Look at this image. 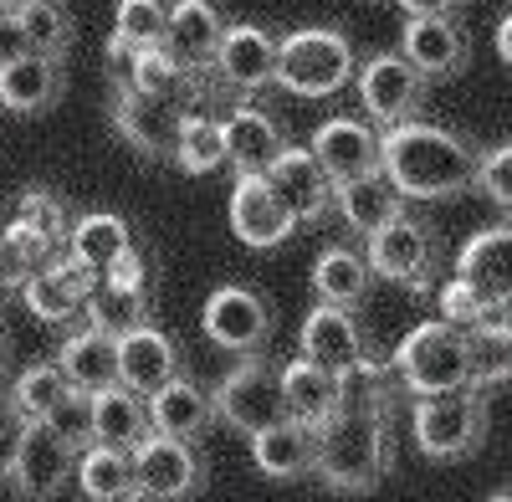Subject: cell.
<instances>
[{"mask_svg":"<svg viewBox=\"0 0 512 502\" xmlns=\"http://www.w3.org/2000/svg\"><path fill=\"white\" fill-rule=\"evenodd\" d=\"M113 502H164V497H154V492H144V487H134V492H123V497H113Z\"/></svg>","mask_w":512,"mask_h":502,"instance_id":"816d5d0a","label":"cell"},{"mask_svg":"<svg viewBox=\"0 0 512 502\" xmlns=\"http://www.w3.org/2000/svg\"><path fill=\"white\" fill-rule=\"evenodd\" d=\"M359 72L354 41L333 26H303L287 31L277 47V88L297 93V98H333L344 93Z\"/></svg>","mask_w":512,"mask_h":502,"instance_id":"277c9868","label":"cell"},{"mask_svg":"<svg viewBox=\"0 0 512 502\" xmlns=\"http://www.w3.org/2000/svg\"><path fill=\"white\" fill-rule=\"evenodd\" d=\"M364 251H369L374 277L400 282L405 292L436 287V282H441V267H446V246H441L436 221L415 216L410 205H405V211H400L390 226H379V231L364 241Z\"/></svg>","mask_w":512,"mask_h":502,"instance_id":"5b68a950","label":"cell"},{"mask_svg":"<svg viewBox=\"0 0 512 502\" xmlns=\"http://www.w3.org/2000/svg\"><path fill=\"white\" fill-rule=\"evenodd\" d=\"M98 282H103L98 272H88L82 262H72L67 251H57L52 262H41V267L21 282V303H26L31 318H41V323H72Z\"/></svg>","mask_w":512,"mask_h":502,"instance_id":"e0dca14e","label":"cell"},{"mask_svg":"<svg viewBox=\"0 0 512 502\" xmlns=\"http://www.w3.org/2000/svg\"><path fill=\"white\" fill-rule=\"evenodd\" d=\"M477 190L497 205V211L512 221V139L482 154V170H477Z\"/></svg>","mask_w":512,"mask_h":502,"instance_id":"7bdbcfd3","label":"cell"},{"mask_svg":"<svg viewBox=\"0 0 512 502\" xmlns=\"http://www.w3.org/2000/svg\"><path fill=\"white\" fill-rule=\"evenodd\" d=\"M226 211H231L236 241L251 246V251H277V246H287V236L297 231V216L282 205V195L272 190L267 175H236Z\"/></svg>","mask_w":512,"mask_h":502,"instance_id":"4fadbf2b","label":"cell"},{"mask_svg":"<svg viewBox=\"0 0 512 502\" xmlns=\"http://www.w3.org/2000/svg\"><path fill=\"white\" fill-rule=\"evenodd\" d=\"M67 257L72 262H82L88 272H108L123 251H134V226H128L123 216H113V211H88V216H77L72 221V231H67Z\"/></svg>","mask_w":512,"mask_h":502,"instance_id":"1f68e13d","label":"cell"},{"mask_svg":"<svg viewBox=\"0 0 512 502\" xmlns=\"http://www.w3.org/2000/svg\"><path fill=\"white\" fill-rule=\"evenodd\" d=\"M200 77H205V72H200ZM123 88L149 93V98H169V103H185V93L195 88V72L159 41V47H139V52H134V72H128Z\"/></svg>","mask_w":512,"mask_h":502,"instance_id":"d590c367","label":"cell"},{"mask_svg":"<svg viewBox=\"0 0 512 502\" xmlns=\"http://www.w3.org/2000/svg\"><path fill=\"white\" fill-rule=\"evenodd\" d=\"M492 47H497V57H502V62L512 67V11H507V16L497 21V31H492Z\"/></svg>","mask_w":512,"mask_h":502,"instance_id":"f907efd6","label":"cell"},{"mask_svg":"<svg viewBox=\"0 0 512 502\" xmlns=\"http://www.w3.org/2000/svg\"><path fill=\"white\" fill-rule=\"evenodd\" d=\"M62 88H67V72H62L57 57L26 52V57L0 67V108L16 113V118H36V113L57 108Z\"/></svg>","mask_w":512,"mask_h":502,"instance_id":"d4e9b609","label":"cell"},{"mask_svg":"<svg viewBox=\"0 0 512 502\" xmlns=\"http://www.w3.org/2000/svg\"><path fill=\"white\" fill-rule=\"evenodd\" d=\"M482 149L441 123H395L384 129V175L405 200H451L477 190Z\"/></svg>","mask_w":512,"mask_h":502,"instance_id":"6da1fadb","label":"cell"},{"mask_svg":"<svg viewBox=\"0 0 512 502\" xmlns=\"http://www.w3.org/2000/svg\"><path fill=\"white\" fill-rule=\"evenodd\" d=\"M41 262H52V246L41 241L36 231H26L21 221H11L6 231H0V287H16L41 267Z\"/></svg>","mask_w":512,"mask_h":502,"instance_id":"60d3db41","label":"cell"},{"mask_svg":"<svg viewBox=\"0 0 512 502\" xmlns=\"http://www.w3.org/2000/svg\"><path fill=\"white\" fill-rule=\"evenodd\" d=\"M6 421H11V395H0V431H6Z\"/></svg>","mask_w":512,"mask_h":502,"instance_id":"f5cc1de1","label":"cell"},{"mask_svg":"<svg viewBox=\"0 0 512 502\" xmlns=\"http://www.w3.org/2000/svg\"><path fill=\"white\" fill-rule=\"evenodd\" d=\"M456 277L477 287V298L492 313H512V221L482 226L456 251Z\"/></svg>","mask_w":512,"mask_h":502,"instance_id":"5bb4252c","label":"cell"},{"mask_svg":"<svg viewBox=\"0 0 512 502\" xmlns=\"http://www.w3.org/2000/svg\"><path fill=\"white\" fill-rule=\"evenodd\" d=\"M487 502H512V492H492V497H487Z\"/></svg>","mask_w":512,"mask_h":502,"instance_id":"11a10c76","label":"cell"},{"mask_svg":"<svg viewBox=\"0 0 512 502\" xmlns=\"http://www.w3.org/2000/svg\"><path fill=\"white\" fill-rule=\"evenodd\" d=\"M395 436H390V400L369 395L349 400L333 421L318 431V467L313 477L333 492H374L390 477Z\"/></svg>","mask_w":512,"mask_h":502,"instance_id":"7a4b0ae2","label":"cell"},{"mask_svg":"<svg viewBox=\"0 0 512 502\" xmlns=\"http://www.w3.org/2000/svg\"><path fill=\"white\" fill-rule=\"evenodd\" d=\"M466 339H472V385L482 395L512 385V313H492L487 323L466 328Z\"/></svg>","mask_w":512,"mask_h":502,"instance_id":"e575fe53","label":"cell"},{"mask_svg":"<svg viewBox=\"0 0 512 502\" xmlns=\"http://www.w3.org/2000/svg\"><path fill=\"white\" fill-rule=\"evenodd\" d=\"M0 11H21V0H0Z\"/></svg>","mask_w":512,"mask_h":502,"instance_id":"db71d44e","label":"cell"},{"mask_svg":"<svg viewBox=\"0 0 512 502\" xmlns=\"http://www.w3.org/2000/svg\"><path fill=\"white\" fill-rule=\"evenodd\" d=\"M180 374H185V354H180V344L169 339L164 328L144 323V328H134V333L118 339V385L139 390L144 400L154 390H164L169 380H180Z\"/></svg>","mask_w":512,"mask_h":502,"instance_id":"44dd1931","label":"cell"},{"mask_svg":"<svg viewBox=\"0 0 512 502\" xmlns=\"http://www.w3.org/2000/svg\"><path fill=\"white\" fill-rule=\"evenodd\" d=\"M441 318L456 323V328H477V323L492 318V308L477 298V287H466L461 277H451V282H441Z\"/></svg>","mask_w":512,"mask_h":502,"instance_id":"f6af8a7d","label":"cell"},{"mask_svg":"<svg viewBox=\"0 0 512 502\" xmlns=\"http://www.w3.org/2000/svg\"><path fill=\"white\" fill-rule=\"evenodd\" d=\"M226 16L216 0H175L169 6V31H164V47L175 52L195 77L216 67V52H221V36H226Z\"/></svg>","mask_w":512,"mask_h":502,"instance_id":"603a6c76","label":"cell"},{"mask_svg":"<svg viewBox=\"0 0 512 502\" xmlns=\"http://www.w3.org/2000/svg\"><path fill=\"white\" fill-rule=\"evenodd\" d=\"M134 52H139V47H128V41H123L118 31L108 36V52H103V67H108V77L118 82V88H123V82H128V72H134Z\"/></svg>","mask_w":512,"mask_h":502,"instance_id":"c3c4849f","label":"cell"},{"mask_svg":"<svg viewBox=\"0 0 512 502\" xmlns=\"http://www.w3.org/2000/svg\"><path fill=\"white\" fill-rule=\"evenodd\" d=\"M405 16H456L461 0H395Z\"/></svg>","mask_w":512,"mask_h":502,"instance_id":"681fc988","label":"cell"},{"mask_svg":"<svg viewBox=\"0 0 512 502\" xmlns=\"http://www.w3.org/2000/svg\"><path fill=\"white\" fill-rule=\"evenodd\" d=\"M113 31L128 41V47H159L164 31H169V6L164 0H118Z\"/></svg>","mask_w":512,"mask_h":502,"instance_id":"b9f144b4","label":"cell"},{"mask_svg":"<svg viewBox=\"0 0 512 502\" xmlns=\"http://www.w3.org/2000/svg\"><path fill=\"white\" fill-rule=\"evenodd\" d=\"M82 318H88V328H103V333H113V339H123V333L154 323V298L139 292V287H118V282L103 277L88 292V303H82Z\"/></svg>","mask_w":512,"mask_h":502,"instance_id":"836d02e7","label":"cell"},{"mask_svg":"<svg viewBox=\"0 0 512 502\" xmlns=\"http://www.w3.org/2000/svg\"><path fill=\"white\" fill-rule=\"evenodd\" d=\"M333 211L344 216V226L354 231V236H374L379 226H390L400 211H405V195L390 185V175H359V180H344L338 185V195H333Z\"/></svg>","mask_w":512,"mask_h":502,"instance_id":"f1b7e54d","label":"cell"},{"mask_svg":"<svg viewBox=\"0 0 512 502\" xmlns=\"http://www.w3.org/2000/svg\"><path fill=\"white\" fill-rule=\"evenodd\" d=\"M0 369H6V333H0Z\"/></svg>","mask_w":512,"mask_h":502,"instance_id":"9f6ffc18","label":"cell"},{"mask_svg":"<svg viewBox=\"0 0 512 502\" xmlns=\"http://www.w3.org/2000/svg\"><path fill=\"white\" fill-rule=\"evenodd\" d=\"M77 456L82 451L67 436H57L52 421H21L0 477L21 502H52L67 482H77Z\"/></svg>","mask_w":512,"mask_h":502,"instance_id":"52a82bcc","label":"cell"},{"mask_svg":"<svg viewBox=\"0 0 512 502\" xmlns=\"http://www.w3.org/2000/svg\"><path fill=\"white\" fill-rule=\"evenodd\" d=\"M200 328L205 339L236 354V359H251L272 344V303L262 298L256 287H241V282H226L205 298V313H200Z\"/></svg>","mask_w":512,"mask_h":502,"instance_id":"9c48e42d","label":"cell"},{"mask_svg":"<svg viewBox=\"0 0 512 502\" xmlns=\"http://www.w3.org/2000/svg\"><path fill=\"white\" fill-rule=\"evenodd\" d=\"M210 395H216L221 426H231L236 436H256V431H267L292 415L287 390H282V364H267L262 354L241 359Z\"/></svg>","mask_w":512,"mask_h":502,"instance_id":"ba28073f","label":"cell"},{"mask_svg":"<svg viewBox=\"0 0 512 502\" xmlns=\"http://www.w3.org/2000/svg\"><path fill=\"white\" fill-rule=\"evenodd\" d=\"M251 462H256V472L272 477V482L313 477V467H318V431L287 415V421H277V426L251 436Z\"/></svg>","mask_w":512,"mask_h":502,"instance_id":"484cf974","label":"cell"},{"mask_svg":"<svg viewBox=\"0 0 512 502\" xmlns=\"http://www.w3.org/2000/svg\"><path fill=\"white\" fill-rule=\"evenodd\" d=\"M272 190L282 195V205L297 216V226H318L328 211H333V195H338V180L323 170V159L313 149H297L287 144L277 154V164L267 170Z\"/></svg>","mask_w":512,"mask_h":502,"instance_id":"2e32d148","label":"cell"},{"mask_svg":"<svg viewBox=\"0 0 512 502\" xmlns=\"http://www.w3.org/2000/svg\"><path fill=\"white\" fill-rule=\"evenodd\" d=\"M395 380L410 395H456V390H477L472 385V339L466 328L446 318H425L415 323L390 354Z\"/></svg>","mask_w":512,"mask_h":502,"instance_id":"3957f363","label":"cell"},{"mask_svg":"<svg viewBox=\"0 0 512 502\" xmlns=\"http://www.w3.org/2000/svg\"><path fill=\"white\" fill-rule=\"evenodd\" d=\"M221 123H226V154H231L236 175H267L277 164V154L287 149V134H282L277 113L256 108V103H236Z\"/></svg>","mask_w":512,"mask_h":502,"instance_id":"cb8c5ba5","label":"cell"},{"mask_svg":"<svg viewBox=\"0 0 512 502\" xmlns=\"http://www.w3.org/2000/svg\"><path fill=\"white\" fill-rule=\"evenodd\" d=\"M297 344H303V359L323 364V369H338L349 374V380H359V374H379L374 364V344L369 333L359 323L354 308H333V303H318L308 318H303V333H297Z\"/></svg>","mask_w":512,"mask_h":502,"instance_id":"30bf717a","label":"cell"},{"mask_svg":"<svg viewBox=\"0 0 512 502\" xmlns=\"http://www.w3.org/2000/svg\"><path fill=\"white\" fill-rule=\"evenodd\" d=\"M134 482L164 502H185L205 487V456L195 451V441L180 436H159L149 431L134 446Z\"/></svg>","mask_w":512,"mask_h":502,"instance_id":"7c38bea8","label":"cell"},{"mask_svg":"<svg viewBox=\"0 0 512 502\" xmlns=\"http://www.w3.org/2000/svg\"><path fill=\"white\" fill-rule=\"evenodd\" d=\"M221 415H216V395L200 390L195 380H169L164 390L149 395V426L159 436H180V441H200L210 426H216Z\"/></svg>","mask_w":512,"mask_h":502,"instance_id":"4316f807","label":"cell"},{"mask_svg":"<svg viewBox=\"0 0 512 502\" xmlns=\"http://www.w3.org/2000/svg\"><path fill=\"white\" fill-rule=\"evenodd\" d=\"M282 390H287L292 421H303V426L323 431L333 415L349 405V374L323 369V364H313V359L297 354L292 364H282Z\"/></svg>","mask_w":512,"mask_h":502,"instance_id":"7402d4cb","label":"cell"},{"mask_svg":"<svg viewBox=\"0 0 512 502\" xmlns=\"http://www.w3.org/2000/svg\"><path fill=\"white\" fill-rule=\"evenodd\" d=\"M47 421H52V431H57V436H67L77 451H88V446H93V400L82 395V390H72V395L47 415Z\"/></svg>","mask_w":512,"mask_h":502,"instance_id":"ee69618b","label":"cell"},{"mask_svg":"<svg viewBox=\"0 0 512 502\" xmlns=\"http://www.w3.org/2000/svg\"><path fill=\"white\" fill-rule=\"evenodd\" d=\"M67 395H72V385H67V374H62L57 359L26 364L16 374V385H11V415H16V421H47Z\"/></svg>","mask_w":512,"mask_h":502,"instance_id":"74e56055","label":"cell"},{"mask_svg":"<svg viewBox=\"0 0 512 502\" xmlns=\"http://www.w3.org/2000/svg\"><path fill=\"white\" fill-rule=\"evenodd\" d=\"M180 118L185 108L180 103H169V98H149V93H134V88H123L113 98V129L118 139L144 154V159H175V139H180Z\"/></svg>","mask_w":512,"mask_h":502,"instance_id":"d6986e66","label":"cell"},{"mask_svg":"<svg viewBox=\"0 0 512 502\" xmlns=\"http://www.w3.org/2000/svg\"><path fill=\"white\" fill-rule=\"evenodd\" d=\"M318 303H333V308H359L369 298V282H374V267H369V251L359 246H323L318 262L308 272Z\"/></svg>","mask_w":512,"mask_h":502,"instance_id":"4dcf8cb0","label":"cell"},{"mask_svg":"<svg viewBox=\"0 0 512 502\" xmlns=\"http://www.w3.org/2000/svg\"><path fill=\"white\" fill-rule=\"evenodd\" d=\"M400 52L431 82H446V77H461L466 62H472V36H466L456 16H405Z\"/></svg>","mask_w":512,"mask_h":502,"instance_id":"ffe728a7","label":"cell"},{"mask_svg":"<svg viewBox=\"0 0 512 502\" xmlns=\"http://www.w3.org/2000/svg\"><path fill=\"white\" fill-rule=\"evenodd\" d=\"M16 221L26 226V231H36L41 241H47L52 246V257H57V251L67 246V231H72V211H67V200L62 195H52V190H21L16 195Z\"/></svg>","mask_w":512,"mask_h":502,"instance_id":"ab89813d","label":"cell"},{"mask_svg":"<svg viewBox=\"0 0 512 502\" xmlns=\"http://www.w3.org/2000/svg\"><path fill=\"white\" fill-rule=\"evenodd\" d=\"M93 400V446H113V451H134L154 426H149V400L128 385H108Z\"/></svg>","mask_w":512,"mask_h":502,"instance_id":"f546056e","label":"cell"},{"mask_svg":"<svg viewBox=\"0 0 512 502\" xmlns=\"http://www.w3.org/2000/svg\"><path fill=\"white\" fill-rule=\"evenodd\" d=\"M175 164H180L185 175H221V170H231L226 123L210 113V108H185L180 139H175Z\"/></svg>","mask_w":512,"mask_h":502,"instance_id":"d6a6232c","label":"cell"},{"mask_svg":"<svg viewBox=\"0 0 512 502\" xmlns=\"http://www.w3.org/2000/svg\"><path fill=\"white\" fill-rule=\"evenodd\" d=\"M77 487L88 502H113L123 492H134V451H113V446H88L77 456Z\"/></svg>","mask_w":512,"mask_h":502,"instance_id":"8d00e7d4","label":"cell"},{"mask_svg":"<svg viewBox=\"0 0 512 502\" xmlns=\"http://www.w3.org/2000/svg\"><path fill=\"white\" fill-rule=\"evenodd\" d=\"M410 436L415 451L431 462H461L487 436V395L456 390V395H415L410 405Z\"/></svg>","mask_w":512,"mask_h":502,"instance_id":"8992f818","label":"cell"},{"mask_svg":"<svg viewBox=\"0 0 512 502\" xmlns=\"http://www.w3.org/2000/svg\"><path fill=\"white\" fill-rule=\"evenodd\" d=\"M354 88H359L364 113H369L374 123H384V129H395V123H410V118L420 113L431 77H425L405 52H379V57L359 62Z\"/></svg>","mask_w":512,"mask_h":502,"instance_id":"8fae6325","label":"cell"},{"mask_svg":"<svg viewBox=\"0 0 512 502\" xmlns=\"http://www.w3.org/2000/svg\"><path fill=\"white\" fill-rule=\"evenodd\" d=\"M26 52H31V41H26L16 11H0V67L16 62V57H26Z\"/></svg>","mask_w":512,"mask_h":502,"instance_id":"7dc6e473","label":"cell"},{"mask_svg":"<svg viewBox=\"0 0 512 502\" xmlns=\"http://www.w3.org/2000/svg\"><path fill=\"white\" fill-rule=\"evenodd\" d=\"M57 364H62L72 390L98 395V390L118 385V339H113V333H103V328H77V333H67V339H62Z\"/></svg>","mask_w":512,"mask_h":502,"instance_id":"83f0119b","label":"cell"},{"mask_svg":"<svg viewBox=\"0 0 512 502\" xmlns=\"http://www.w3.org/2000/svg\"><path fill=\"white\" fill-rule=\"evenodd\" d=\"M308 149L323 159V170H328L338 185L384 170V134L374 129V123L349 118V113L323 118L318 129H313V144H308Z\"/></svg>","mask_w":512,"mask_h":502,"instance_id":"9a60e30c","label":"cell"},{"mask_svg":"<svg viewBox=\"0 0 512 502\" xmlns=\"http://www.w3.org/2000/svg\"><path fill=\"white\" fill-rule=\"evenodd\" d=\"M16 21H21V31H26V41H31V52L57 57V62L72 52L77 26H72V11L62 6V0H21Z\"/></svg>","mask_w":512,"mask_h":502,"instance_id":"f35d334b","label":"cell"},{"mask_svg":"<svg viewBox=\"0 0 512 502\" xmlns=\"http://www.w3.org/2000/svg\"><path fill=\"white\" fill-rule=\"evenodd\" d=\"M0 292H6V287H0Z\"/></svg>","mask_w":512,"mask_h":502,"instance_id":"6f0895ef","label":"cell"},{"mask_svg":"<svg viewBox=\"0 0 512 502\" xmlns=\"http://www.w3.org/2000/svg\"><path fill=\"white\" fill-rule=\"evenodd\" d=\"M103 277L118 282V287H139V292H149V287H154V257H144V251L134 246V251H123V257H118Z\"/></svg>","mask_w":512,"mask_h":502,"instance_id":"bcb514c9","label":"cell"},{"mask_svg":"<svg viewBox=\"0 0 512 502\" xmlns=\"http://www.w3.org/2000/svg\"><path fill=\"white\" fill-rule=\"evenodd\" d=\"M277 47H282V36L272 26L231 21L210 72H216L226 88H236V93H256V88H267V82H277Z\"/></svg>","mask_w":512,"mask_h":502,"instance_id":"ac0fdd59","label":"cell"}]
</instances>
